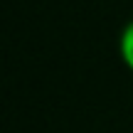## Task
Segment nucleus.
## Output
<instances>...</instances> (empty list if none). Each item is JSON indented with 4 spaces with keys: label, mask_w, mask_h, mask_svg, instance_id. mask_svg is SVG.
I'll return each instance as SVG.
<instances>
[{
    "label": "nucleus",
    "mask_w": 133,
    "mask_h": 133,
    "mask_svg": "<svg viewBox=\"0 0 133 133\" xmlns=\"http://www.w3.org/2000/svg\"><path fill=\"white\" fill-rule=\"evenodd\" d=\"M118 54H121V62L126 64V69L133 74V20H128V22L123 25V30H121Z\"/></svg>",
    "instance_id": "nucleus-1"
}]
</instances>
